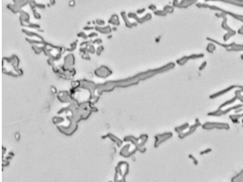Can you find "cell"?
Listing matches in <instances>:
<instances>
[{"label":"cell","mask_w":243,"mask_h":182,"mask_svg":"<svg viewBox=\"0 0 243 182\" xmlns=\"http://www.w3.org/2000/svg\"><path fill=\"white\" fill-rule=\"evenodd\" d=\"M95 74L98 77L105 78V77H107L109 74H111V71L109 70L106 66H101V68H97L95 70Z\"/></svg>","instance_id":"6da1fadb"},{"label":"cell","mask_w":243,"mask_h":182,"mask_svg":"<svg viewBox=\"0 0 243 182\" xmlns=\"http://www.w3.org/2000/svg\"><path fill=\"white\" fill-rule=\"evenodd\" d=\"M171 136H172L171 133H165V134L156 136V145H155V147H158V146H159V144H161L163 141H165L167 138H171Z\"/></svg>","instance_id":"7a4b0ae2"},{"label":"cell","mask_w":243,"mask_h":182,"mask_svg":"<svg viewBox=\"0 0 243 182\" xmlns=\"http://www.w3.org/2000/svg\"><path fill=\"white\" fill-rule=\"evenodd\" d=\"M97 29H98V32H99L104 33V34H107V33H109V32H111V30H110V28H108V27H106V28H105V29L97 28Z\"/></svg>","instance_id":"3957f363"},{"label":"cell","mask_w":243,"mask_h":182,"mask_svg":"<svg viewBox=\"0 0 243 182\" xmlns=\"http://www.w3.org/2000/svg\"><path fill=\"white\" fill-rule=\"evenodd\" d=\"M188 59H189V57H183V58H181V59L178 60V61H177V63L180 64V65H183V64L186 62V60H188Z\"/></svg>","instance_id":"277c9868"},{"label":"cell","mask_w":243,"mask_h":182,"mask_svg":"<svg viewBox=\"0 0 243 182\" xmlns=\"http://www.w3.org/2000/svg\"><path fill=\"white\" fill-rule=\"evenodd\" d=\"M103 50H104V47H103V46H99L98 50H97V54H98V55H99V54H101V51Z\"/></svg>","instance_id":"5b68a950"},{"label":"cell","mask_w":243,"mask_h":182,"mask_svg":"<svg viewBox=\"0 0 243 182\" xmlns=\"http://www.w3.org/2000/svg\"><path fill=\"white\" fill-rule=\"evenodd\" d=\"M78 36H82V37L84 38V39H87V35L85 34V33H83V32H81V33H79L78 34Z\"/></svg>","instance_id":"8992f818"},{"label":"cell","mask_w":243,"mask_h":182,"mask_svg":"<svg viewBox=\"0 0 243 182\" xmlns=\"http://www.w3.org/2000/svg\"><path fill=\"white\" fill-rule=\"evenodd\" d=\"M97 24L100 25V26H104V22H103V21H97Z\"/></svg>","instance_id":"52a82bcc"},{"label":"cell","mask_w":243,"mask_h":182,"mask_svg":"<svg viewBox=\"0 0 243 182\" xmlns=\"http://www.w3.org/2000/svg\"><path fill=\"white\" fill-rule=\"evenodd\" d=\"M51 90H52V92H53V93H56V89H55V87H51Z\"/></svg>","instance_id":"ba28073f"},{"label":"cell","mask_w":243,"mask_h":182,"mask_svg":"<svg viewBox=\"0 0 243 182\" xmlns=\"http://www.w3.org/2000/svg\"><path fill=\"white\" fill-rule=\"evenodd\" d=\"M96 35H97L96 33H92V34H90V35H89V37H93V36H96Z\"/></svg>","instance_id":"9c48e42d"}]
</instances>
